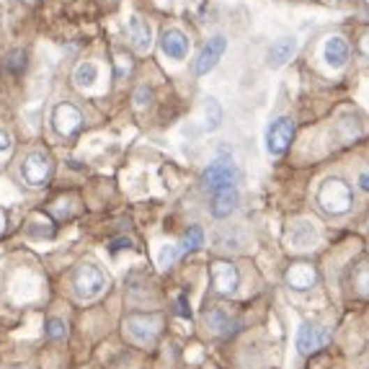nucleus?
<instances>
[{
  "instance_id": "1",
  "label": "nucleus",
  "mask_w": 369,
  "mask_h": 369,
  "mask_svg": "<svg viewBox=\"0 0 369 369\" xmlns=\"http://www.w3.org/2000/svg\"><path fill=\"white\" fill-rule=\"evenodd\" d=\"M70 287H73L77 300L91 302L96 297H101L103 289L109 287V276L103 274L101 266H96V264H80L70 276Z\"/></svg>"
},
{
  "instance_id": "2",
  "label": "nucleus",
  "mask_w": 369,
  "mask_h": 369,
  "mask_svg": "<svg viewBox=\"0 0 369 369\" xmlns=\"http://www.w3.org/2000/svg\"><path fill=\"white\" fill-rule=\"evenodd\" d=\"M318 204L326 209L328 215H346L354 204L352 186L341 179L323 181L318 189Z\"/></svg>"
},
{
  "instance_id": "3",
  "label": "nucleus",
  "mask_w": 369,
  "mask_h": 369,
  "mask_svg": "<svg viewBox=\"0 0 369 369\" xmlns=\"http://www.w3.org/2000/svg\"><path fill=\"white\" fill-rule=\"evenodd\" d=\"M160 326H163V320H160V315H155V312H135V315H129L127 320H124V331H127V336L135 341V344H153L155 338H158V333H160Z\"/></svg>"
},
{
  "instance_id": "4",
  "label": "nucleus",
  "mask_w": 369,
  "mask_h": 369,
  "mask_svg": "<svg viewBox=\"0 0 369 369\" xmlns=\"http://www.w3.org/2000/svg\"><path fill=\"white\" fill-rule=\"evenodd\" d=\"M52 171H54V165H52L50 155L39 153V150L29 153L24 158V163H21V179H24L31 189L47 186L52 179Z\"/></svg>"
},
{
  "instance_id": "5",
  "label": "nucleus",
  "mask_w": 369,
  "mask_h": 369,
  "mask_svg": "<svg viewBox=\"0 0 369 369\" xmlns=\"http://www.w3.org/2000/svg\"><path fill=\"white\" fill-rule=\"evenodd\" d=\"M52 127L60 137H73L77 129L83 127V114L77 112V106L62 101L52 109Z\"/></svg>"
},
{
  "instance_id": "6",
  "label": "nucleus",
  "mask_w": 369,
  "mask_h": 369,
  "mask_svg": "<svg viewBox=\"0 0 369 369\" xmlns=\"http://www.w3.org/2000/svg\"><path fill=\"white\" fill-rule=\"evenodd\" d=\"M294 137V121L289 116H279L266 129V150L271 155H284Z\"/></svg>"
},
{
  "instance_id": "7",
  "label": "nucleus",
  "mask_w": 369,
  "mask_h": 369,
  "mask_svg": "<svg viewBox=\"0 0 369 369\" xmlns=\"http://www.w3.org/2000/svg\"><path fill=\"white\" fill-rule=\"evenodd\" d=\"M202 183L212 194L225 189V186H232L235 183V165L230 160H215V163H209V168L202 173Z\"/></svg>"
},
{
  "instance_id": "8",
  "label": "nucleus",
  "mask_w": 369,
  "mask_h": 369,
  "mask_svg": "<svg viewBox=\"0 0 369 369\" xmlns=\"http://www.w3.org/2000/svg\"><path fill=\"white\" fill-rule=\"evenodd\" d=\"M212 287L215 292L220 294H232L241 284V274H238V266L230 264V261H215L212 264Z\"/></svg>"
},
{
  "instance_id": "9",
  "label": "nucleus",
  "mask_w": 369,
  "mask_h": 369,
  "mask_svg": "<svg viewBox=\"0 0 369 369\" xmlns=\"http://www.w3.org/2000/svg\"><path fill=\"white\" fill-rule=\"evenodd\" d=\"M225 50H227V39H225V36H212V39L204 44V50L199 52L197 65H194L197 75H209V73L217 68V62L223 60Z\"/></svg>"
},
{
  "instance_id": "10",
  "label": "nucleus",
  "mask_w": 369,
  "mask_h": 369,
  "mask_svg": "<svg viewBox=\"0 0 369 369\" xmlns=\"http://www.w3.org/2000/svg\"><path fill=\"white\" fill-rule=\"evenodd\" d=\"M326 344H328V331H326V328L310 326V323L300 326V331H297V352H300L302 356L315 354L318 349H323Z\"/></svg>"
},
{
  "instance_id": "11",
  "label": "nucleus",
  "mask_w": 369,
  "mask_h": 369,
  "mask_svg": "<svg viewBox=\"0 0 369 369\" xmlns=\"http://www.w3.org/2000/svg\"><path fill=\"white\" fill-rule=\"evenodd\" d=\"M189 47H191L189 39H186V34H183L181 29H165L163 36H160V50H163L165 57L173 62L186 60Z\"/></svg>"
},
{
  "instance_id": "12",
  "label": "nucleus",
  "mask_w": 369,
  "mask_h": 369,
  "mask_svg": "<svg viewBox=\"0 0 369 369\" xmlns=\"http://www.w3.org/2000/svg\"><path fill=\"white\" fill-rule=\"evenodd\" d=\"M127 39H129V44L135 47V52L145 54V52H150V47H153V29H150V24H147L145 18L129 16Z\"/></svg>"
},
{
  "instance_id": "13",
  "label": "nucleus",
  "mask_w": 369,
  "mask_h": 369,
  "mask_svg": "<svg viewBox=\"0 0 369 369\" xmlns=\"http://www.w3.org/2000/svg\"><path fill=\"white\" fill-rule=\"evenodd\" d=\"M323 60L331 70H344L346 62H349V44L341 36H331L323 44Z\"/></svg>"
},
{
  "instance_id": "14",
  "label": "nucleus",
  "mask_w": 369,
  "mask_h": 369,
  "mask_svg": "<svg viewBox=\"0 0 369 369\" xmlns=\"http://www.w3.org/2000/svg\"><path fill=\"white\" fill-rule=\"evenodd\" d=\"M294 52H297V39H294V36H284V39H279L276 44H271V50H269V54H266V65L271 70L284 68V65L294 57Z\"/></svg>"
},
{
  "instance_id": "15",
  "label": "nucleus",
  "mask_w": 369,
  "mask_h": 369,
  "mask_svg": "<svg viewBox=\"0 0 369 369\" xmlns=\"http://www.w3.org/2000/svg\"><path fill=\"white\" fill-rule=\"evenodd\" d=\"M315 243H318V230H315V225L310 223V220H300V223L292 225V230H289V246L294 250H308Z\"/></svg>"
},
{
  "instance_id": "16",
  "label": "nucleus",
  "mask_w": 369,
  "mask_h": 369,
  "mask_svg": "<svg viewBox=\"0 0 369 369\" xmlns=\"http://www.w3.org/2000/svg\"><path fill=\"white\" fill-rule=\"evenodd\" d=\"M235 209H238V189H235V186H225V189L212 194V215H215L217 220L230 217Z\"/></svg>"
},
{
  "instance_id": "17",
  "label": "nucleus",
  "mask_w": 369,
  "mask_h": 369,
  "mask_svg": "<svg viewBox=\"0 0 369 369\" xmlns=\"http://www.w3.org/2000/svg\"><path fill=\"white\" fill-rule=\"evenodd\" d=\"M204 326L206 331H212L215 336H227L238 328V318H232L225 308H215L204 315Z\"/></svg>"
},
{
  "instance_id": "18",
  "label": "nucleus",
  "mask_w": 369,
  "mask_h": 369,
  "mask_svg": "<svg viewBox=\"0 0 369 369\" xmlns=\"http://www.w3.org/2000/svg\"><path fill=\"white\" fill-rule=\"evenodd\" d=\"M318 282V274H315V269L310 266V264H294L289 271H287V284L297 289V292H308L312 289Z\"/></svg>"
},
{
  "instance_id": "19",
  "label": "nucleus",
  "mask_w": 369,
  "mask_h": 369,
  "mask_svg": "<svg viewBox=\"0 0 369 369\" xmlns=\"http://www.w3.org/2000/svg\"><path fill=\"white\" fill-rule=\"evenodd\" d=\"M77 88H93L96 80H98V65L96 62H80L75 68V75H73Z\"/></svg>"
},
{
  "instance_id": "20",
  "label": "nucleus",
  "mask_w": 369,
  "mask_h": 369,
  "mask_svg": "<svg viewBox=\"0 0 369 369\" xmlns=\"http://www.w3.org/2000/svg\"><path fill=\"white\" fill-rule=\"evenodd\" d=\"M204 112H206V132H217V129L223 127V106H220L215 96L206 98Z\"/></svg>"
},
{
  "instance_id": "21",
  "label": "nucleus",
  "mask_w": 369,
  "mask_h": 369,
  "mask_svg": "<svg viewBox=\"0 0 369 369\" xmlns=\"http://www.w3.org/2000/svg\"><path fill=\"white\" fill-rule=\"evenodd\" d=\"M204 246V232H202V227H189V232L183 235V241H181L179 250L181 253H194V250H199Z\"/></svg>"
},
{
  "instance_id": "22",
  "label": "nucleus",
  "mask_w": 369,
  "mask_h": 369,
  "mask_svg": "<svg viewBox=\"0 0 369 369\" xmlns=\"http://www.w3.org/2000/svg\"><path fill=\"white\" fill-rule=\"evenodd\" d=\"M47 336H50L52 341H62V338H68V323L60 320V318L47 320Z\"/></svg>"
},
{
  "instance_id": "23",
  "label": "nucleus",
  "mask_w": 369,
  "mask_h": 369,
  "mask_svg": "<svg viewBox=\"0 0 369 369\" xmlns=\"http://www.w3.org/2000/svg\"><path fill=\"white\" fill-rule=\"evenodd\" d=\"M354 287L359 294H369V264H361L354 274Z\"/></svg>"
},
{
  "instance_id": "24",
  "label": "nucleus",
  "mask_w": 369,
  "mask_h": 369,
  "mask_svg": "<svg viewBox=\"0 0 369 369\" xmlns=\"http://www.w3.org/2000/svg\"><path fill=\"white\" fill-rule=\"evenodd\" d=\"M179 256H181L179 246H163V250H160V256H158V266H160V269H168Z\"/></svg>"
},
{
  "instance_id": "25",
  "label": "nucleus",
  "mask_w": 369,
  "mask_h": 369,
  "mask_svg": "<svg viewBox=\"0 0 369 369\" xmlns=\"http://www.w3.org/2000/svg\"><path fill=\"white\" fill-rule=\"evenodd\" d=\"M114 65H116V73H114V75L119 77V80L132 73V57L124 54V52H116V60H114Z\"/></svg>"
},
{
  "instance_id": "26",
  "label": "nucleus",
  "mask_w": 369,
  "mask_h": 369,
  "mask_svg": "<svg viewBox=\"0 0 369 369\" xmlns=\"http://www.w3.org/2000/svg\"><path fill=\"white\" fill-rule=\"evenodd\" d=\"M135 103H137V109L150 106V103H153V91H150L147 86H140L137 93H135Z\"/></svg>"
},
{
  "instance_id": "27",
  "label": "nucleus",
  "mask_w": 369,
  "mask_h": 369,
  "mask_svg": "<svg viewBox=\"0 0 369 369\" xmlns=\"http://www.w3.org/2000/svg\"><path fill=\"white\" fill-rule=\"evenodd\" d=\"M8 68L13 70V73H21V70L26 68V54L24 52H10L8 54Z\"/></svg>"
},
{
  "instance_id": "28",
  "label": "nucleus",
  "mask_w": 369,
  "mask_h": 369,
  "mask_svg": "<svg viewBox=\"0 0 369 369\" xmlns=\"http://www.w3.org/2000/svg\"><path fill=\"white\" fill-rule=\"evenodd\" d=\"M10 145H13V137H10V132H8V129H3V127H0V155H3V153H8Z\"/></svg>"
},
{
  "instance_id": "29",
  "label": "nucleus",
  "mask_w": 369,
  "mask_h": 369,
  "mask_svg": "<svg viewBox=\"0 0 369 369\" xmlns=\"http://www.w3.org/2000/svg\"><path fill=\"white\" fill-rule=\"evenodd\" d=\"M359 54L364 57V60H369V34H364L359 39Z\"/></svg>"
},
{
  "instance_id": "30",
  "label": "nucleus",
  "mask_w": 369,
  "mask_h": 369,
  "mask_svg": "<svg viewBox=\"0 0 369 369\" xmlns=\"http://www.w3.org/2000/svg\"><path fill=\"white\" fill-rule=\"evenodd\" d=\"M359 189H361V191H367V194H369V171H364V173L359 176Z\"/></svg>"
},
{
  "instance_id": "31",
  "label": "nucleus",
  "mask_w": 369,
  "mask_h": 369,
  "mask_svg": "<svg viewBox=\"0 0 369 369\" xmlns=\"http://www.w3.org/2000/svg\"><path fill=\"white\" fill-rule=\"evenodd\" d=\"M129 246H132V243H129V241H124V238H121V241H116V243H114V253H116V250H121V248H129Z\"/></svg>"
},
{
  "instance_id": "32",
  "label": "nucleus",
  "mask_w": 369,
  "mask_h": 369,
  "mask_svg": "<svg viewBox=\"0 0 369 369\" xmlns=\"http://www.w3.org/2000/svg\"><path fill=\"white\" fill-rule=\"evenodd\" d=\"M179 315H189V310H186V300L179 297Z\"/></svg>"
},
{
  "instance_id": "33",
  "label": "nucleus",
  "mask_w": 369,
  "mask_h": 369,
  "mask_svg": "<svg viewBox=\"0 0 369 369\" xmlns=\"http://www.w3.org/2000/svg\"><path fill=\"white\" fill-rule=\"evenodd\" d=\"M0 230H3V220H0Z\"/></svg>"
}]
</instances>
